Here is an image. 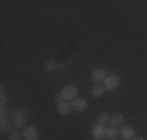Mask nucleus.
Returning <instances> with one entry per match:
<instances>
[{
    "instance_id": "nucleus-1",
    "label": "nucleus",
    "mask_w": 147,
    "mask_h": 140,
    "mask_svg": "<svg viewBox=\"0 0 147 140\" xmlns=\"http://www.w3.org/2000/svg\"><path fill=\"white\" fill-rule=\"evenodd\" d=\"M119 86H121V78H119L116 73H110V75L105 78V81H103L105 90H110V92H114V90H117Z\"/></svg>"
},
{
    "instance_id": "nucleus-2",
    "label": "nucleus",
    "mask_w": 147,
    "mask_h": 140,
    "mask_svg": "<svg viewBox=\"0 0 147 140\" xmlns=\"http://www.w3.org/2000/svg\"><path fill=\"white\" fill-rule=\"evenodd\" d=\"M77 93H78V89H77L75 86H72V84L64 86V87H63V90H61V97H63V100H66V101L75 100Z\"/></svg>"
},
{
    "instance_id": "nucleus-3",
    "label": "nucleus",
    "mask_w": 147,
    "mask_h": 140,
    "mask_svg": "<svg viewBox=\"0 0 147 140\" xmlns=\"http://www.w3.org/2000/svg\"><path fill=\"white\" fill-rule=\"evenodd\" d=\"M91 135L96 140H103L107 137V128L103 125H94L91 128Z\"/></svg>"
},
{
    "instance_id": "nucleus-4",
    "label": "nucleus",
    "mask_w": 147,
    "mask_h": 140,
    "mask_svg": "<svg viewBox=\"0 0 147 140\" xmlns=\"http://www.w3.org/2000/svg\"><path fill=\"white\" fill-rule=\"evenodd\" d=\"M22 134H24V139L25 140H39V131H38V128H34V126H27V128H24Z\"/></svg>"
},
{
    "instance_id": "nucleus-5",
    "label": "nucleus",
    "mask_w": 147,
    "mask_h": 140,
    "mask_svg": "<svg viewBox=\"0 0 147 140\" xmlns=\"http://www.w3.org/2000/svg\"><path fill=\"white\" fill-rule=\"evenodd\" d=\"M107 76H108V75H107V72H105L103 69H94L92 72H91V79H92L96 84L103 83Z\"/></svg>"
},
{
    "instance_id": "nucleus-6",
    "label": "nucleus",
    "mask_w": 147,
    "mask_h": 140,
    "mask_svg": "<svg viewBox=\"0 0 147 140\" xmlns=\"http://www.w3.org/2000/svg\"><path fill=\"white\" fill-rule=\"evenodd\" d=\"M71 106H72V109H74V111L82 112V111H85L86 107H88V101H86L85 98H78V97H77L75 100H72Z\"/></svg>"
},
{
    "instance_id": "nucleus-7",
    "label": "nucleus",
    "mask_w": 147,
    "mask_h": 140,
    "mask_svg": "<svg viewBox=\"0 0 147 140\" xmlns=\"http://www.w3.org/2000/svg\"><path fill=\"white\" fill-rule=\"evenodd\" d=\"M110 126L111 128H122L124 126V115L122 114H114L110 117Z\"/></svg>"
},
{
    "instance_id": "nucleus-8",
    "label": "nucleus",
    "mask_w": 147,
    "mask_h": 140,
    "mask_svg": "<svg viewBox=\"0 0 147 140\" xmlns=\"http://www.w3.org/2000/svg\"><path fill=\"white\" fill-rule=\"evenodd\" d=\"M57 111L59 115H69L72 111V106L71 103H67V101H61V103L57 104Z\"/></svg>"
},
{
    "instance_id": "nucleus-9",
    "label": "nucleus",
    "mask_w": 147,
    "mask_h": 140,
    "mask_svg": "<svg viewBox=\"0 0 147 140\" xmlns=\"http://www.w3.org/2000/svg\"><path fill=\"white\" fill-rule=\"evenodd\" d=\"M119 134H121V137L124 140H131L133 137H135V131H133L131 126H122V129L119 131Z\"/></svg>"
},
{
    "instance_id": "nucleus-10",
    "label": "nucleus",
    "mask_w": 147,
    "mask_h": 140,
    "mask_svg": "<svg viewBox=\"0 0 147 140\" xmlns=\"http://www.w3.org/2000/svg\"><path fill=\"white\" fill-rule=\"evenodd\" d=\"M13 120L11 118H2L0 120V129H2V132H11L13 131Z\"/></svg>"
},
{
    "instance_id": "nucleus-11",
    "label": "nucleus",
    "mask_w": 147,
    "mask_h": 140,
    "mask_svg": "<svg viewBox=\"0 0 147 140\" xmlns=\"http://www.w3.org/2000/svg\"><path fill=\"white\" fill-rule=\"evenodd\" d=\"M105 92H107V90H105V87H103V86H100V84H96V86H94L92 89H91V93H92V97H94V98H100V97H103V95H105Z\"/></svg>"
},
{
    "instance_id": "nucleus-12",
    "label": "nucleus",
    "mask_w": 147,
    "mask_h": 140,
    "mask_svg": "<svg viewBox=\"0 0 147 140\" xmlns=\"http://www.w3.org/2000/svg\"><path fill=\"white\" fill-rule=\"evenodd\" d=\"M16 117H24V118H28V112L25 109H22V107H17V109H13L11 111V115H9V118H16Z\"/></svg>"
},
{
    "instance_id": "nucleus-13",
    "label": "nucleus",
    "mask_w": 147,
    "mask_h": 140,
    "mask_svg": "<svg viewBox=\"0 0 147 140\" xmlns=\"http://www.w3.org/2000/svg\"><path fill=\"white\" fill-rule=\"evenodd\" d=\"M13 125H14V129L27 128V118H24V117H16V118H13Z\"/></svg>"
},
{
    "instance_id": "nucleus-14",
    "label": "nucleus",
    "mask_w": 147,
    "mask_h": 140,
    "mask_svg": "<svg viewBox=\"0 0 147 140\" xmlns=\"http://www.w3.org/2000/svg\"><path fill=\"white\" fill-rule=\"evenodd\" d=\"M119 131H117V128H107V139H110V140H116L119 137Z\"/></svg>"
},
{
    "instance_id": "nucleus-15",
    "label": "nucleus",
    "mask_w": 147,
    "mask_h": 140,
    "mask_svg": "<svg viewBox=\"0 0 147 140\" xmlns=\"http://www.w3.org/2000/svg\"><path fill=\"white\" fill-rule=\"evenodd\" d=\"M97 120H99V125L110 123V114H108V112H100L99 117H97Z\"/></svg>"
},
{
    "instance_id": "nucleus-16",
    "label": "nucleus",
    "mask_w": 147,
    "mask_h": 140,
    "mask_svg": "<svg viewBox=\"0 0 147 140\" xmlns=\"http://www.w3.org/2000/svg\"><path fill=\"white\" fill-rule=\"evenodd\" d=\"M22 137H24V134L19 129H13V131L9 132V140H20Z\"/></svg>"
},
{
    "instance_id": "nucleus-17",
    "label": "nucleus",
    "mask_w": 147,
    "mask_h": 140,
    "mask_svg": "<svg viewBox=\"0 0 147 140\" xmlns=\"http://www.w3.org/2000/svg\"><path fill=\"white\" fill-rule=\"evenodd\" d=\"M44 69L47 70V72H53V70L58 69V64H57L55 61H52V59H50V61H47V62L44 64Z\"/></svg>"
},
{
    "instance_id": "nucleus-18",
    "label": "nucleus",
    "mask_w": 147,
    "mask_h": 140,
    "mask_svg": "<svg viewBox=\"0 0 147 140\" xmlns=\"http://www.w3.org/2000/svg\"><path fill=\"white\" fill-rule=\"evenodd\" d=\"M8 115H11V109H8L6 106H2V109H0V117L8 118Z\"/></svg>"
},
{
    "instance_id": "nucleus-19",
    "label": "nucleus",
    "mask_w": 147,
    "mask_h": 140,
    "mask_svg": "<svg viewBox=\"0 0 147 140\" xmlns=\"http://www.w3.org/2000/svg\"><path fill=\"white\" fill-rule=\"evenodd\" d=\"M0 104H2V106H6V104H8V97H6L5 92H2V95H0Z\"/></svg>"
},
{
    "instance_id": "nucleus-20",
    "label": "nucleus",
    "mask_w": 147,
    "mask_h": 140,
    "mask_svg": "<svg viewBox=\"0 0 147 140\" xmlns=\"http://www.w3.org/2000/svg\"><path fill=\"white\" fill-rule=\"evenodd\" d=\"M55 101H57V104L61 103V101H64V100H63V97H61V93H57V95H55Z\"/></svg>"
},
{
    "instance_id": "nucleus-21",
    "label": "nucleus",
    "mask_w": 147,
    "mask_h": 140,
    "mask_svg": "<svg viewBox=\"0 0 147 140\" xmlns=\"http://www.w3.org/2000/svg\"><path fill=\"white\" fill-rule=\"evenodd\" d=\"M58 69H59V70H66V65H61V64H58Z\"/></svg>"
},
{
    "instance_id": "nucleus-22",
    "label": "nucleus",
    "mask_w": 147,
    "mask_h": 140,
    "mask_svg": "<svg viewBox=\"0 0 147 140\" xmlns=\"http://www.w3.org/2000/svg\"><path fill=\"white\" fill-rule=\"evenodd\" d=\"M131 140H142V139H141V137H136V135H135V137H133Z\"/></svg>"
}]
</instances>
